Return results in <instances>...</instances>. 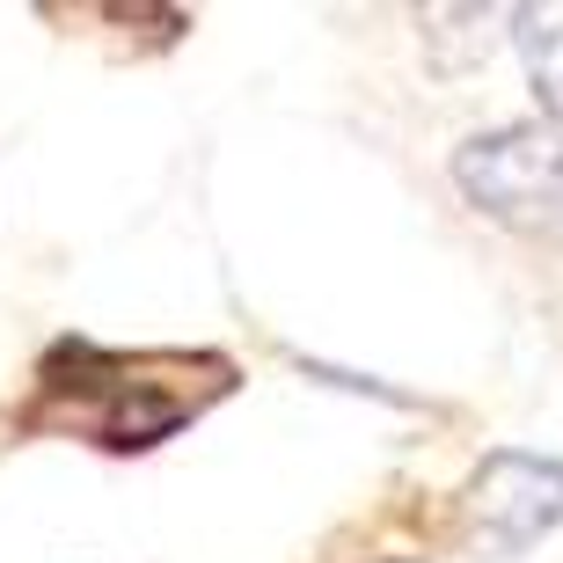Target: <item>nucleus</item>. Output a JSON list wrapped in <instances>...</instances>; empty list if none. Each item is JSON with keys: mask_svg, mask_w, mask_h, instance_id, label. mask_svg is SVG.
I'll list each match as a JSON object with an SVG mask.
<instances>
[{"mask_svg": "<svg viewBox=\"0 0 563 563\" xmlns=\"http://www.w3.org/2000/svg\"><path fill=\"white\" fill-rule=\"evenodd\" d=\"M520 59H527V81L542 96V110L563 125V8H520Z\"/></svg>", "mask_w": 563, "mask_h": 563, "instance_id": "nucleus-4", "label": "nucleus"}, {"mask_svg": "<svg viewBox=\"0 0 563 563\" xmlns=\"http://www.w3.org/2000/svg\"><path fill=\"white\" fill-rule=\"evenodd\" d=\"M454 184L468 206L520 234H563V125H498L454 154Z\"/></svg>", "mask_w": 563, "mask_h": 563, "instance_id": "nucleus-2", "label": "nucleus"}, {"mask_svg": "<svg viewBox=\"0 0 563 563\" xmlns=\"http://www.w3.org/2000/svg\"><path fill=\"white\" fill-rule=\"evenodd\" d=\"M52 358L74 366V380L44 374V396H74L66 424L88 432L96 446H110V454L162 446V439L184 418H198L212 396H228V388H176L184 374H206L212 358H184V366H176V352H162V358H110V352H88V344H59Z\"/></svg>", "mask_w": 563, "mask_h": 563, "instance_id": "nucleus-1", "label": "nucleus"}, {"mask_svg": "<svg viewBox=\"0 0 563 563\" xmlns=\"http://www.w3.org/2000/svg\"><path fill=\"white\" fill-rule=\"evenodd\" d=\"M549 527H563V461L520 454V446L483 454V468L468 476L461 512H454L461 549H476V556H520V549L542 542Z\"/></svg>", "mask_w": 563, "mask_h": 563, "instance_id": "nucleus-3", "label": "nucleus"}]
</instances>
